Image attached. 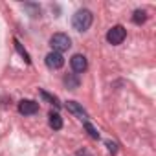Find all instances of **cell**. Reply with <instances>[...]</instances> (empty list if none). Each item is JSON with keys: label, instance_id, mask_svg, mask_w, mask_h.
I'll return each instance as SVG.
<instances>
[{"label": "cell", "instance_id": "obj_8", "mask_svg": "<svg viewBox=\"0 0 156 156\" xmlns=\"http://www.w3.org/2000/svg\"><path fill=\"white\" fill-rule=\"evenodd\" d=\"M50 127L55 129V130L62 129V119H61V116L57 112H50Z\"/></svg>", "mask_w": 156, "mask_h": 156}, {"label": "cell", "instance_id": "obj_5", "mask_svg": "<svg viewBox=\"0 0 156 156\" xmlns=\"http://www.w3.org/2000/svg\"><path fill=\"white\" fill-rule=\"evenodd\" d=\"M37 110H39V103H35V101H31V99H24V101L19 103V112L24 114V116H31V114H35Z\"/></svg>", "mask_w": 156, "mask_h": 156}, {"label": "cell", "instance_id": "obj_2", "mask_svg": "<svg viewBox=\"0 0 156 156\" xmlns=\"http://www.w3.org/2000/svg\"><path fill=\"white\" fill-rule=\"evenodd\" d=\"M50 46L53 48V51L62 53V51H66V50L72 46V41H70V37H68L66 33H55V35L50 39Z\"/></svg>", "mask_w": 156, "mask_h": 156}, {"label": "cell", "instance_id": "obj_12", "mask_svg": "<svg viewBox=\"0 0 156 156\" xmlns=\"http://www.w3.org/2000/svg\"><path fill=\"white\" fill-rule=\"evenodd\" d=\"M15 46H17V50H19V53H20V55L24 57V61H26V62H30V55L26 53V50H22V46H20V42H19V41H15Z\"/></svg>", "mask_w": 156, "mask_h": 156}, {"label": "cell", "instance_id": "obj_1", "mask_svg": "<svg viewBox=\"0 0 156 156\" xmlns=\"http://www.w3.org/2000/svg\"><path fill=\"white\" fill-rule=\"evenodd\" d=\"M72 26L73 30L77 31H87L90 26H92V13L88 9H81V11H77L72 19Z\"/></svg>", "mask_w": 156, "mask_h": 156}, {"label": "cell", "instance_id": "obj_13", "mask_svg": "<svg viewBox=\"0 0 156 156\" xmlns=\"http://www.w3.org/2000/svg\"><path fill=\"white\" fill-rule=\"evenodd\" d=\"M42 98H44V99H48V101H51V103H55V105H59V103H57V98L50 96L48 92H42Z\"/></svg>", "mask_w": 156, "mask_h": 156}, {"label": "cell", "instance_id": "obj_10", "mask_svg": "<svg viewBox=\"0 0 156 156\" xmlns=\"http://www.w3.org/2000/svg\"><path fill=\"white\" fill-rule=\"evenodd\" d=\"M64 85H66L70 90H73V88L79 87V79H77L75 75H66V77H64Z\"/></svg>", "mask_w": 156, "mask_h": 156}, {"label": "cell", "instance_id": "obj_14", "mask_svg": "<svg viewBox=\"0 0 156 156\" xmlns=\"http://www.w3.org/2000/svg\"><path fill=\"white\" fill-rule=\"evenodd\" d=\"M107 147H108V151H110L112 154L118 151V145H116V143H112V141H107Z\"/></svg>", "mask_w": 156, "mask_h": 156}, {"label": "cell", "instance_id": "obj_11", "mask_svg": "<svg viewBox=\"0 0 156 156\" xmlns=\"http://www.w3.org/2000/svg\"><path fill=\"white\" fill-rule=\"evenodd\" d=\"M85 129L88 130V134H90L92 138H96V140L99 138V132H98V130H96V129H94V127H92V125L88 123V121H85Z\"/></svg>", "mask_w": 156, "mask_h": 156}, {"label": "cell", "instance_id": "obj_6", "mask_svg": "<svg viewBox=\"0 0 156 156\" xmlns=\"http://www.w3.org/2000/svg\"><path fill=\"white\" fill-rule=\"evenodd\" d=\"M70 64H72L73 72H77V73H83V72L87 70V57L77 53V55H73V57H72Z\"/></svg>", "mask_w": 156, "mask_h": 156}, {"label": "cell", "instance_id": "obj_3", "mask_svg": "<svg viewBox=\"0 0 156 156\" xmlns=\"http://www.w3.org/2000/svg\"><path fill=\"white\" fill-rule=\"evenodd\" d=\"M125 37H127V30H125L123 26H114V28H110L108 33H107V41H108L112 46L121 44V42L125 41Z\"/></svg>", "mask_w": 156, "mask_h": 156}, {"label": "cell", "instance_id": "obj_7", "mask_svg": "<svg viewBox=\"0 0 156 156\" xmlns=\"http://www.w3.org/2000/svg\"><path fill=\"white\" fill-rule=\"evenodd\" d=\"M66 108H68L70 112L77 114V116H79L81 119H83V118H87V112H85V108H83L79 103H75V101H68V103H66Z\"/></svg>", "mask_w": 156, "mask_h": 156}, {"label": "cell", "instance_id": "obj_15", "mask_svg": "<svg viewBox=\"0 0 156 156\" xmlns=\"http://www.w3.org/2000/svg\"><path fill=\"white\" fill-rule=\"evenodd\" d=\"M75 156H92V154H90V151H88V149H81V151H77V154H75Z\"/></svg>", "mask_w": 156, "mask_h": 156}, {"label": "cell", "instance_id": "obj_9", "mask_svg": "<svg viewBox=\"0 0 156 156\" xmlns=\"http://www.w3.org/2000/svg\"><path fill=\"white\" fill-rule=\"evenodd\" d=\"M145 20H147V13L141 11V9H136L134 15H132V22H134V24H143Z\"/></svg>", "mask_w": 156, "mask_h": 156}, {"label": "cell", "instance_id": "obj_4", "mask_svg": "<svg viewBox=\"0 0 156 156\" xmlns=\"http://www.w3.org/2000/svg\"><path fill=\"white\" fill-rule=\"evenodd\" d=\"M62 64H64V57H62L61 53H57V51H50V53L46 55V66H48V68H51V70H59V68H62Z\"/></svg>", "mask_w": 156, "mask_h": 156}]
</instances>
